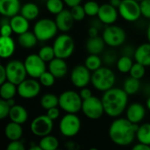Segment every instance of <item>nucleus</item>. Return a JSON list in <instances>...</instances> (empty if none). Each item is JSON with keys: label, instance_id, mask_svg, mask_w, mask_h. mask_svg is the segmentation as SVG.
Listing matches in <instances>:
<instances>
[{"label": "nucleus", "instance_id": "nucleus-59", "mask_svg": "<svg viewBox=\"0 0 150 150\" xmlns=\"http://www.w3.org/2000/svg\"><path fill=\"white\" fill-rule=\"evenodd\" d=\"M146 106H147L148 110H149L150 111V96L148 98V99H147V101H146Z\"/></svg>", "mask_w": 150, "mask_h": 150}, {"label": "nucleus", "instance_id": "nucleus-48", "mask_svg": "<svg viewBox=\"0 0 150 150\" xmlns=\"http://www.w3.org/2000/svg\"><path fill=\"white\" fill-rule=\"evenodd\" d=\"M134 53H135V49L131 46H126L122 49V55H127V56L133 57L134 55Z\"/></svg>", "mask_w": 150, "mask_h": 150}, {"label": "nucleus", "instance_id": "nucleus-36", "mask_svg": "<svg viewBox=\"0 0 150 150\" xmlns=\"http://www.w3.org/2000/svg\"><path fill=\"white\" fill-rule=\"evenodd\" d=\"M63 0H47L46 8L48 12L54 15H57L64 9Z\"/></svg>", "mask_w": 150, "mask_h": 150}, {"label": "nucleus", "instance_id": "nucleus-37", "mask_svg": "<svg viewBox=\"0 0 150 150\" xmlns=\"http://www.w3.org/2000/svg\"><path fill=\"white\" fill-rule=\"evenodd\" d=\"M38 54L40 56V58L45 61L46 62H51L54 58H55V54L53 46H43L40 48Z\"/></svg>", "mask_w": 150, "mask_h": 150}, {"label": "nucleus", "instance_id": "nucleus-14", "mask_svg": "<svg viewBox=\"0 0 150 150\" xmlns=\"http://www.w3.org/2000/svg\"><path fill=\"white\" fill-rule=\"evenodd\" d=\"M41 89V84L35 78H25L18 84V95L25 99H32L37 97Z\"/></svg>", "mask_w": 150, "mask_h": 150}, {"label": "nucleus", "instance_id": "nucleus-15", "mask_svg": "<svg viewBox=\"0 0 150 150\" xmlns=\"http://www.w3.org/2000/svg\"><path fill=\"white\" fill-rule=\"evenodd\" d=\"M91 70L85 65H76L71 71L70 80L75 87L82 89L86 87L91 81Z\"/></svg>", "mask_w": 150, "mask_h": 150}, {"label": "nucleus", "instance_id": "nucleus-16", "mask_svg": "<svg viewBox=\"0 0 150 150\" xmlns=\"http://www.w3.org/2000/svg\"><path fill=\"white\" fill-rule=\"evenodd\" d=\"M119 14L120 13H119L118 8L114 7L110 3H108V4H104L100 5L99 11L98 13V18L103 24L109 25L116 22V20L118 19Z\"/></svg>", "mask_w": 150, "mask_h": 150}, {"label": "nucleus", "instance_id": "nucleus-57", "mask_svg": "<svg viewBox=\"0 0 150 150\" xmlns=\"http://www.w3.org/2000/svg\"><path fill=\"white\" fill-rule=\"evenodd\" d=\"M7 102H8V104L11 105V106H13L14 105H16V104H15V100H14V98L7 99Z\"/></svg>", "mask_w": 150, "mask_h": 150}, {"label": "nucleus", "instance_id": "nucleus-21", "mask_svg": "<svg viewBox=\"0 0 150 150\" xmlns=\"http://www.w3.org/2000/svg\"><path fill=\"white\" fill-rule=\"evenodd\" d=\"M105 45L103 37H89L85 44V48L91 54H100L104 52Z\"/></svg>", "mask_w": 150, "mask_h": 150}, {"label": "nucleus", "instance_id": "nucleus-54", "mask_svg": "<svg viewBox=\"0 0 150 150\" xmlns=\"http://www.w3.org/2000/svg\"><path fill=\"white\" fill-rule=\"evenodd\" d=\"M122 0H109V3L116 8H119Z\"/></svg>", "mask_w": 150, "mask_h": 150}, {"label": "nucleus", "instance_id": "nucleus-51", "mask_svg": "<svg viewBox=\"0 0 150 150\" xmlns=\"http://www.w3.org/2000/svg\"><path fill=\"white\" fill-rule=\"evenodd\" d=\"M98 33H99V28L94 26V25H91L88 29V35L89 37H96L98 36Z\"/></svg>", "mask_w": 150, "mask_h": 150}, {"label": "nucleus", "instance_id": "nucleus-45", "mask_svg": "<svg viewBox=\"0 0 150 150\" xmlns=\"http://www.w3.org/2000/svg\"><path fill=\"white\" fill-rule=\"evenodd\" d=\"M6 149L8 150H25V147L20 140H17V141H11L8 144Z\"/></svg>", "mask_w": 150, "mask_h": 150}, {"label": "nucleus", "instance_id": "nucleus-6", "mask_svg": "<svg viewBox=\"0 0 150 150\" xmlns=\"http://www.w3.org/2000/svg\"><path fill=\"white\" fill-rule=\"evenodd\" d=\"M53 47L54 50L55 57L68 59L74 53L75 41L70 35L66 33H62L54 40Z\"/></svg>", "mask_w": 150, "mask_h": 150}, {"label": "nucleus", "instance_id": "nucleus-11", "mask_svg": "<svg viewBox=\"0 0 150 150\" xmlns=\"http://www.w3.org/2000/svg\"><path fill=\"white\" fill-rule=\"evenodd\" d=\"M118 10L120 17L128 22H135L142 16L140 2L136 0H122Z\"/></svg>", "mask_w": 150, "mask_h": 150}, {"label": "nucleus", "instance_id": "nucleus-10", "mask_svg": "<svg viewBox=\"0 0 150 150\" xmlns=\"http://www.w3.org/2000/svg\"><path fill=\"white\" fill-rule=\"evenodd\" d=\"M5 69L7 73V80L16 85L23 82L26 78V76H28L24 62L19 60H11L8 62L5 65Z\"/></svg>", "mask_w": 150, "mask_h": 150}, {"label": "nucleus", "instance_id": "nucleus-30", "mask_svg": "<svg viewBox=\"0 0 150 150\" xmlns=\"http://www.w3.org/2000/svg\"><path fill=\"white\" fill-rule=\"evenodd\" d=\"M140 89H141V82L139 79H136L131 76L125 79L123 83V90L129 96L136 94Z\"/></svg>", "mask_w": 150, "mask_h": 150}, {"label": "nucleus", "instance_id": "nucleus-42", "mask_svg": "<svg viewBox=\"0 0 150 150\" xmlns=\"http://www.w3.org/2000/svg\"><path fill=\"white\" fill-rule=\"evenodd\" d=\"M70 11H71V14H72L75 21H82L83 19H84L85 16H87L83 6L81 4L71 7Z\"/></svg>", "mask_w": 150, "mask_h": 150}, {"label": "nucleus", "instance_id": "nucleus-22", "mask_svg": "<svg viewBox=\"0 0 150 150\" xmlns=\"http://www.w3.org/2000/svg\"><path fill=\"white\" fill-rule=\"evenodd\" d=\"M16 45L11 36H1L0 38V56L3 59L10 58L15 52Z\"/></svg>", "mask_w": 150, "mask_h": 150}, {"label": "nucleus", "instance_id": "nucleus-49", "mask_svg": "<svg viewBox=\"0 0 150 150\" xmlns=\"http://www.w3.org/2000/svg\"><path fill=\"white\" fill-rule=\"evenodd\" d=\"M80 96L83 98V100H84V99H87V98H91L92 96V92H91V91L89 88L83 87L80 91Z\"/></svg>", "mask_w": 150, "mask_h": 150}, {"label": "nucleus", "instance_id": "nucleus-47", "mask_svg": "<svg viewBox=\"0 0 150 150\" xmlns=\"http://www.w3.org/2000/svg\"><path fill=\"white\" fill-rule=\"evenodd\" d=\"M47 115L53 120H55L59 118L60 116V110L56 107H53L50 108L48 110H47Z\"/></svg>", "mask_w": 150, "mask_h": 150}, {"label": "nucleus", "instance_id": "nucleus-38", "mask_svg": "<svg viewBox=\"0 0 150 150\" xmlns=\"http://www.w3.org/2000/svg\"><path fill=\"white\" fill-rule=\"evenodd\" d=\"M83 8L87 16L95 17V16H98L100 5L95 0H89L83 4Z\"/></svg>", "mask_w": 150, "mask_h": 150}, {"label": "nucleus", "instance_id": "nucleus-28", "mask_svg": "<svg viewBox=\"0 0 150 150\" xmlns=\"http://www.w3.org/2000/svg\"><path fill=\"white\" fill-rule=\"evenodd\" d=\"M20 14L24 16L25 18H27L29 21L34 20L35 18H38L40 14V8L36 4L33 2H28L22 5Z\"/></svg>", "mask_w": 150, "mask_h": 150}, {"label": "nucleus", "instance_id": "nucleus-31", "mask_svg": "<svg viewBox=\"0 0 150 150\" xmlns=\"http://www.w3.org/2000/svg\"><path fill=\"white\" fill-rule=\"evenodd\" d=\"M136 138L139 142L150 146V123H144L139 126L136 131Z\"/></svg>", "mask_w": 150, "mask_h": 150}, {"label": "nucleus", "instance_id": "nucleus-4", "mask_svg": "<svg viewBox=\"0 0 150 150\" xmlns=\"http://www.w3.org/2000/svg\"><path fill=\"white\" fill-rule=\"evenodd\" d=\"M83 98L80 93L68 90L62 92L59 96V107L66 113H77L82 111Z\"/></svg>", "mask_w": 150, "mask_h": 150}, {"label": "nucleus", "instance_id": "nucleus-39", "mask_svg": "<svg viewBox=\"0 0 150 150\" xmlns=\"http://www.w3.org/2000/svg\"><path fill=\"white\" fill-rule=\"evenodd\" d=\"M39 82L40 83V84L46 88H49L52 87L54 83H55V79L56 77L48 70V71H45L39 78Z\"/></svg>", "mask_w": 150, "mask_h": 150}, {"label": "nucleus", "instance_id": "nucleus-32", "mask_svg": "<svg viewBox=\"0 0 150 150\" xmlns=\"http://www.w3.org/2000/svg\"><path fill=\"white\" fill-rule=\"evenodd\" d=\"M39 145L42 150H55L59 147V141L56 137L48 134L41 137L39 142Z\"/></svg>", "mask_w": 150, "mask_h": 150}, {"label": "nucleus", "instance_id": "nucleus-60", "mask_svg": "<svg viewBox=\"0 0 150 150\" xmlns=\"http://www.w3.org/2000/svg\"><path fill=\"white\" fill-rule=\"evenodd\" d=\"M136 1H138V2H141V1H142V0H136Z\"/></svg>", "mask_w": 150, "mask_h": 150}, {"label": "nucleus", "instance_id": "nucleus-56", "mask_svg": "<svg viewBox=\"0 0 150 150\" xmlns=\"http://www.w3.org/2000/svg\"><path fill=\"white\" fill-rule=\"evenodd\" d=\"M147 38H148V40L150 43V23L148 25V28H147Z\"/></svg>", "mask_w": 150, "mask_h": 150}, {"label": "nucleus", "instance_id": "nucleus-27", "mask_svg": "<svg viewBox=\"0 0 150 150\" xmlns=\"http://www.w3.org/2000/svg\"><path fill=\"white\" fill-rule=\"evenodd\" d=\"M38 39L35 33L30 31H27L24 33H21L18 37V43L20 47L24 48H32L36 46Z\"/></svg>", "mask_w": 150, "mask_h": 150}, {"label": "nucleus", "instance_id": "nucleus-41", "mask_svg": "<svg viewBox=\"0 0 150 150\" xmlns=\"http://www.w3.org/2000/svg\"><path fill=\"white\" fill-rule=\"evenodd\" d=\"M118 59H119V58H118V56H117L116 52H115L114 50H112V49L107 50V51L103 54V58H102L103 62H104L106 66H108V67L113 65L114 63H117Z\"/></svg>", "mask_w": 150, "mask_h": 150}, {"label": "nucleus", "instance_id": "nucleus-8", "mask_svg": "<svg viewBox=\"0 0 150 150\" xmlns=\"http://www.w3.org/2000/svg\"><path fill=\"white\" fill-rule=\"evenodd\" d=\"M81 129V120L76 113H66L59 123L61 134L68 138L76 136Z\"/></svg>", "mask_w": 150, "mask_h": 150}, {"label": "nucleus", "instance_id": "nucleus-53", "mask_svg": "<svg viewBox=\"0 0 150 150\" xmlns=\"http://www.w3.org/2000/svg\"><path fill=\"white\" fill-rule=\"evenodd\" d=\"M65 4L68 5L69 7H73V6H76V5H78V4H81L82 1L83 0H63Z\"/></svg>", "mask_w": 150, "mask_h": 150}, {"label": "nucleus", "instance_id": "nucleus-1", "mask_svg": "<svg viewBox=\"0 0 150 150\" xmlns=\"http://www.w3.org/2000/svg\"><path fill=\"white\" fill-rule=\"evenodd\" d=\"M139 124H133L127 118H116L109 127L108 134L111 141L120 147L131 145L135 137Z\"/></svg>", "mask_w": 150, "mask_h": 150}, {"label": "nucleus", "instance_id": "nucleus-40", "mask_svg": "<svg viewBox=\"0 0 150 150\" xmlns=\"http://www.w3.org/2000/svg\"><path fill=\"white\" fill-rule=\"evenodd\" d=\"M145 73H146V67L144 65H142V64L136 62L135 63L133 64V66H132V68L130 69L129 75L131 76L136 78V79L141 80L144 76Z\"/></svg>", "mask_w": 150, "mask_h": 150}, {"label": "nucleus", "instance_id": "nucleus-13", "mask_svg": "<svg viewBox=\"0 0 150 150\" xmlns=\"http://www.w3.org/2000/svg\"><path fill=\"white\" fill-rule=\"evenodd\" d=\"M27 75L32 77L38 79L46 70V62L43 61L39 54H31L27 55L24 61Z\"/></svg>", "mask_w": 150, "mask_h": 150}, {"label": "nucleus", "instance_id": "nucleus-25", "mask_svg": "<svg viewBox=\"0 0 150 150\" xmlns=\"http://www.w3.org/2000/svg\"><path fill=\"white\" fill-rule=\"evenodd\" d=\"M9 119L11 120V121L23 125L28 120V112L24 106L20 105H14L11 107Z\"/></svg>", "mask_w": 150, "mask_h": 150}, {"label": "nucleus", "instance_id": "nucleus-24", "mask_svg": "<svg viewBox=\"0 0 150 150\" xmlns=\"http://www.w3.org/2000/svg\"><path fill=\"white\" fill-rule=\"evenodd\" d=\"M135 62L144 65L145 67H150V43L141 44L136 49L134 55Z\"/></svg>", "mask_w": 150, "mask_h": 150}, {"label": "nucleus", "instance_id": "nucleus-43", "mask_svg": "<svg viewBox=\"0 0 150 150\" xmlns=\"http://www.w3.org/2000/svg\"><path fill=\"white\" fill-rule=\"evenodd\" d=\"M11 110V105L8 104L7 100L1 98L0 99V120H4L9 117Z\"/></svg>", "mask_w": 150, "mask_h": 150}, {"label": "nucleus", "instance_id": "nucleus-58", "mask_svg": "<svg viewBox=\"0 0 150 150\" xmlns=\"http://www.w3.org/2000/svg\"><path fill=\"white\" fill-rule=\"evenodd\" d=\"M30 150H42V149L40 148V145H38V146H36V145L34 146V145H33V146H32V147L30 148Z\"/></svg>", "mask_w": 150, "mask_h": 150}, {"label": "nucleus", "instance_id": "nucleus-34", "mask_svg": "<svg viewBox=\"0 0 150 150\" xmlns=\"http://www.w3.org/2000/svg\"><path fill=\"white\" fill-rule=\"evenodd\" d=\"M133 64H134V62H133L132 57L127 56V55H121L118 59L116 66H117V69L120 72L126 74V73L130 72V69H131Z\"/></svg>", "mask_w": 150, "mask_h": 150}, {"label": "nucleus", "instance_id": "nucleus-52", "mask_svg": "<svg viewBox=\"0 0 150 150\" xmlns=\"http://www.w3.org/2000/svg\"><path fill=\"white\" fill-rule=\"evenodd\" d=\"M133 149L134 150H150V146L149 145H147V144H144V143H142V142H139L137 143L136 145H134L133 147Z\"/></svg>", "mask_w": 150, "mask_h": 150}, {"label": "nucleus", "instance_id": "nucleus-29", "mask_svg": "<svg viewBox=\"0 0 150 150\" xmlns=\"http://www.w3.org/2000/svg\"><path fill=\"white\" fill-rule=\"evenodd\" d=\"M16 94H18V85H16L15 83L7 80L6 82L1 84L0 87L1 98L5 100L14 98Z\"/></svg>", "mask_w": 150, "mask_h": 150}, {"label": "nucleus", "instance_id": "nucleus-46", "mask_svg": "<svg viewBox=\"0 0 150 150\" xmlns=\"http://www.w3.org/2000/svg\"><path fill=\"white\" fill-rule=\"evenodd\" d=\"M1 36H11L13 30L11 28V25L10 23L1 25Z\"/></svg>", "mask_w": 150, "mask_h": 150}, {"label": "nucleus", "instance_id": "nucleus-50", "mask_svg": "<svg viewBox=\"0 0 150 150\" xmlns=\"http://www.w3.org/2000/svg\"><path fill=\"white\" fill-rule=\"evenodd\" d=\"M6 81H7V73H6L5 66L0 65V84L4 83Z\"/></svg>", "mask_w": 150, "mask_h": 150}, {"label": "nucleus", "instance_id": "nucleus-26", "mask_svg": "<svg viewBox=\"0 0 150 150\" xmlns=\"http://www.w3.org/2000/svg\"><path fill=\"white\" fill-rule=\"evenodd\" d=\"M4 135L10 142L20 140L23 136L22 125L11 121L4 127Z\"/></svg>", "mask_w": 150, "mask_h": 150}, {"label": "nucleus", "instance_id": "nucleus-17", "mask_svg": "<svg viewBox=\"0 0 150 150\" xmlns=\"http://www.w3.org/2000/svg\"><path fill=\"white\" fill-rule=\"evenodd\" d=\"M54 21L60 32L68 33L72 29L75 19L71 14L70 10L63 9L60 13L55 15Z\"/></svg>", "mask_w": 150, "mask_h": 150}, {"label": "nucleus", "instance_id": "nucleus-3", "mask_svg": "<svg viewBox=\"0 0 150 150\" xmlns=\"http://www.w3.org/2000/svg\"><path fill=\"white\" fill-rule=\"evenodd\" d=\"M91 82L96 90L105 92L114 86L116 76L108 66L101 67L92 72Z\"/></svg>", "mask_w": 150, "mask_h": 150}, {"label": "nucleus", "instance_id": "nucleus-7", "mask_svg": "<svg viewBox=\"0 0 150 150\" xmlns=\"http://www.w3.org/2000/svg\"><path fill=\"white\" fill-rule=\"evenodd\" d=\"M102 37L107 46L110 47H119L122 46L127 39L125 30L116 25H109L103 31Z\"/></svg>", "mask_w": 150, "mask_h": 150}, {"label": "nucleus", "instance_id": "nucleus-9", "mask_svg": "<svg viewBox=\"0 0 150 150\" xmlns=\"http://www.w3.org/2000/svg\"><path fill=\"white\" fill-rule=\"evenodd\" d=\"M82 112L90 120H96L100 119L105 113L102 99L95 96L84 99L83 101Z\"/></svg>", "mask_w": 150, "mask_h": 150}, {"label": "nucleus", "instance_id": "nucleus-55", "mask_svg": "<svg viewBox=\"0 0 150 150\" xmlns=\"http://www.w3.org/2000/svg\"><path fill=\"white\" fill-rule=\"evenodd\" d=\"M66 148L67 149H69L70 150H73L75 149V148L76 147V145L75 144V142H68L67 143H66Z\"/></svg>", "mask_w": 150, "mask_h": 150}, {"label": "nucleus", "instance_id": "nucleus-35", "mask_svg": "<svg viewBox=\"0 0 150 150\" xmlns=\"http://www.w3.org/2000/svg\"><path fill=\"white\" fill-rule=\"evenodd\" d=\"M103 60L101 57H99V54H89L84 62V65L91 71H95L102 67Z\"/></svg>", "mask_w": 150, "mask_h": 150}, {"label": "nucleus", "instance_id": "nucleus-33", "mask_svg": "<svg viewBox=\"0 0 150 150\" xmlns=\"http://www.w3.org/2000/svg\"><path fill=\"white\" fill-rule=\"evenodd\" d=\"M40 105L45 110H48L59 105V97L53 93H46L40 98Z\"/></svg>", "mask_w": 150, "mask_h": 150}, {"label": "nucleus", "instance_id": "nucleus-12", "mask_svg": "<svg viewBox=\"0 0 150 150\" xmlns=\"http://www.w3.org/2000/svg\"><path fill=\"white\" fill-rule=\"evenodd\" d=\"M54 120L47 114L39 115L33 120L30 125V129L33 134L37 137H43L52 133L54 128Z\"/></svg>", "mask_w": 150, "mask_h": 150}, {"label": "nucleus", "instance_id": "nucleus-5", "mask_svg": "<svg viewBox=\"0 0 150 150\" xmlns=\"http://www.w3.org/2000/svg\"><path fill=\"white\" fill-rule=\"evenodd\" d=\"M59 29L54 20L47 18L39 19L33 26V33H35L39 41H47L54 38Z\"/></svg>", "mask_w": 150, "mask_h": 150}, {"label": "nucleus", "instance_id": "nucleus-2", "mask_svg": "<svg viewBox=\"0 0 150 150\" xmlns=\"http://www.w3.org/2000/svg\"><path fill=\"white\" fill-rule=\"evenodd\" d=\"M128 96L123 89L115 87L105 91L101 98L105 113L111 118L120 117L127 108Z\"/></svg>", "mask_w": 150, "mask_h": 150}, {"label": "nucleus", "instance_id": "nucleus-20", "mask_svg": "<svg viewBox=\"0 0 150 150\" xmlns=\"http://www.w3.org/2000/svg\"><path fill=\"white\" fill-rule=\"evenodd\" d=\"M48 63V70L56 78H62L67 75L68 65L65 62V59L55 57Z\"/></svg>", "mask_w": 150, "mask_h": 150}, {"label": "nucleus", "instance_id": "nucleus-23", "mask_svg": "<svg viewBox=\"0 0 150 150\" xmlns=\"http://www.w3.org/2000/svg\"><path fill=\"white\" fill-rule=\"evenodd\" d=\"M10 24L11 25L13 33L18 35L29 31V27H30L29 20L25 18L24 16H22L21 14H17L11 17Z\"/></svg>", "mask_w": 150, "mask_h": 150}, {"label": "nucleus", "instance_id": "nucleus-19", "mask_svg": "<svg viewBox=\"0 0 150 150\" xmlns=\"http://www.w3.org/2000/svg\"><path fill=\"white\" fill-rule=\"evenodd\" d=\"M21 7L19 0H0V13L4 17L11 18L18 14Z\"/></svg>", "mask_w": 150, "mask_h": 150}, {"label": "nucleus", "instance_id": "nucleus-18", "mask_svg": "<svg viewBox=\"0 0 150 150\" xmlns=\"http://www.w3.org/2000/svg\"><path fill=\"white\" fill-rule=\"evenodd\" d=\"M145 116L146 108L140 103H133L126 110V118L133 124H140Z\"/></svg>", "mask_w": 150, "mask_h": 150}, {"label": "nucleus", "instance_id": "nucleus-44", "mask_svg": "<svg viewBox=\"0 0 150 150\" xmlns=\"http://www.w3.org/2000/svg\"><path fill=\"white\" fill-rule=\"evenodd\" d=\"M142 16L150 19V0H142L140 2Z\"/></svg>", "mask_w": 150, "mask_h": 150}]
</instances>
